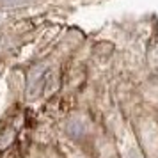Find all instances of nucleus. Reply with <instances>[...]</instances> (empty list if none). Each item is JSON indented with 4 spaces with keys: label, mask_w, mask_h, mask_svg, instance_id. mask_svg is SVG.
Here are the masks:
<instances>
[{
    "label": "nucleus",
    "mask_w": 158,
    "mask_h": 158,
    "mask_svg": "<svg viewBox=\"0 0 158 158\" xmlns=\"http://www.w3.org/2000/svg\"><path fill=\"white\" fill-rule=\"evenodd\" d=\"M29 2L30 0H0V4H4V6H23Z\"/></svg>",
    "instance_id": "nucleus-1"
}]
</instances>
